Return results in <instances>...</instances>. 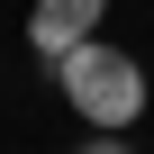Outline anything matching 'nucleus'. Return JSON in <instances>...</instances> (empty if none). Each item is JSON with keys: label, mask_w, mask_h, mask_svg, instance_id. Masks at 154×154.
Instances as JSON below:
<instances>
[{"label": "nucleus", "mask_w": 154, "mask_h": 154, "mask_svg": "<svg viewBox=\"0 0 154 154\" xmlns=\"http://www.w3.org/2000/svg\"><path fill=\"white\" fill-rule=\"evenodd\" d=\"M72 154H136V145H127V136H100V127H91V136L72 145Z\"/></svg>", "instance_id": "7ed1b4c3"}, {"label": "nucleus", "mask_w": 154, "mask_h": 154, "mask_svg": "<svg viewBox=\"0 0 154 154\" xmlns=\"http://www.w3.org/2000/svg\"><path fill=\"white\" fill-rule=\"evenodd\" d=\"M54 82H63V100H72V118L82 127H100V136H127L136 118H145V100H154V82H145V63L127 54V45H109V36H91V45H72L63 63H45Z\"/></svg>", "instance_id": "f257e3e1"}, {"label": "nucleus", "mask_w": 154, "mask_h": 154, "mask_svg": "<svg viewBox=\"0 0 154 154\" xmlns=\"http://www.w3.org/2000/svg\"><path fill=\"white\" fill-rule=\"evenodd\" d=\"M100 18H109V0H36V9H27V45H36V63H63L72 45H91Z\"/></svg>", "instance_id": "f03ea898"}]
</instances>
